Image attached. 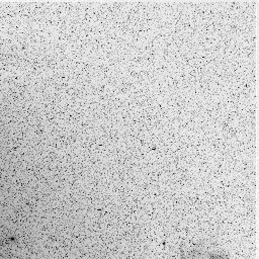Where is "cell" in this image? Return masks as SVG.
<instances>
[{
    "instance_id": "6da1fadb",
    "label": "cell",
    "mask_w": 259,
    "mask_h": 259,
    "mask_svg": "<svg viewBox=\"0 0 259 259\" xmlns=\"http://www.w3.org/2000/svg\"><path fill=\"white\" fill-rule=\"evenodd\" d=\"M177 259H228L226 255L204 251L197 248L180 251Z\"/></svg>"
}]
</instances>
